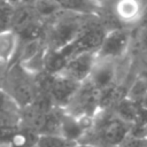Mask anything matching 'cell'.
Masks as SVG:
<instances>
[{
  "mask_svg": "<svg viewBox=\"0 0 147 147\" xmlns=\"http://www.w3.org/2000/svg\"><path fill=\"white\" fill-rule=\"evenodd\" d=\"M107 31L96 20H86L77 37L60 52L67 60L85 53H96Z\"/></svg>",
  "mask_w": 147,
  "mask_h": 147,
  "instance_id": "6da1fadb",
  "label": "cell"
},
{
  "mask_svg": "<svg viewBox=\"0 0 147 147\" xmlns=\"http://www.w3.org/2000/svg\"><path fill=\"white\" fill-rule=\"evenodd\" d=\"M99 101L100 91H98L88 80H86L79 86L78 91L63 110L74 117L83 115L95 116L100 110Z\"/></svg>",
  "mask_w": 147,
  "mask_h": 147,
  "instance_id": "7a4b0ae2",
  "label": "cell"
},
{
  "mask_svg": "<svg viewBox=\"0 0 147 147\" xmlns=\"http://www.w3.org/2000/svg\"><path fill=\"white\" fill-rule=\"evenodd\" d=\"M130 33L123 28L108 29L102 40L100 48L98 49L96 59L119 60L127 55L130 47Z\"/></svg>",
  "mask_w": 147,
  "mask_h": 147,
  "instance_id": "3957f363",
  "label": "cell"
},
{
  "mask_svg": "<svg viewBox=\"0 0 147 147\" xmlns=\"http://www.w3.org/2000/svg\"><path fill=\"white\" fill-rule=\"evenodd\" d=\"M95 61H96L95 53H85V54L76 55L68 60L64 69L59 75H62L78 84H83L90 78Z\"/></svg>",
  "mask_w": 147,
  "mask_h": 147,
  "instance_id": "277c9868",
  "label": "cell"
},
{
  "mask_svg": "<svg viewBox=\"0 0 147 147\" xmlns=\"http://www.w3.org/2000/svg\"><path fill=\"white\" fill-rule=\"evenodd\" d=\"M117 64L115 60L96 59L87 79L98 91H103L116 84Z\"/></svg>",
  "mask_w": 147,
  "mask_h": 147,
  "instance_id": "5b68a950",
  "label": "cell"
},
{
  "mask_svg": "<svg viewBox=\"0 0 147 147\" xmlns=\"http://www.w3.org/2000/svg\"><path fill=\"white\" fill-rule=\"evenodd\" d=\"M147 8V2L134 1V0H123L114 5L113 13L114 16L124 25L140 24L144 13Z\"/></svg>",
  "mask_w": 147,
  "mask_h": 147,
  "instance_id": "8992f818",
  "label": "cell"
},
{
  "mask_svg": "<svg viewBox=\"0 0 147 147\" xmlns=\"http://www.w3.org/2000/svg\"><path fill=\"white\" fill-rule=\"evenodd\" d=\"M20 38L15 31L7 29L0 31V62L5 65L9 64L18 49Z\"/></svg>",
  "mask_w": 147,
  "mask_h": 147,
  "instance_id": "52a82bcc",
  "label": "cell"
},
{
  "mask_svg": "<svg viewBox=\"0 0 147 147\" xmlns=\"http://www.w3.org/2000/svg\"><path fill=\"white\" fill-rule=\"evenodd\" d=\"M126 98L136 103H140L147 98V76L139 75L126 91Z\"/></svg>",
  "mask_w": 147,
  "mask_h": 147,
  "instance_id": "ba28073f",
  "label": "cell"
},
{
  "mask_svg": "<svg viewBox=\"0 0 147 147\" xmlns=\"http://www.w3.org/2000/svg\"><path fill=\"white\" fill-rule=\"evenodd\" d=\"M32 6L36 14L41 21L53 18L59 13L62 11L60 2H54V1H37V2H33Z\"/></svg>",
  "mask_w": 147,
  "mask_h": 147,
  "instance_id": "9c48e42d",
  "label": "cell"
},
{
  "mask_svg": "<svg viewBox=\"0 0 147 147\" xmlns=\"http://www.w3.org/2000/svg\"><path fill=\"white\" fill-rule=\"evenodd\" d=\"M45 47H46V44H45L44 39H34V40L25 41L23 44V46L21 47V49H20V54H18V57H17V63H22V62H25V61L30 60L31 57L37 55Z\"/></svg>",
  "mask_w": 147,
  "mask_h": 147,
  "instance_id": "30bf717a",
  "label": "cell"
},
{
  "mask_svg": "<svg viewBox=\"0 0 147 147\" xmlns=\"http://www.w3.org/2000/svg\"><path fill=\"white\" fill-rule=\"evenodd\" d=\"M77 145L60 134H40L37 140L38 147H74Z\"/></svg>",
  "mask_w": 147,
  "mask_h": 147,
  "instance_id": "8fae6325",
  "label": "cell"
},
{
  "mask_svg": "<svg viewBox=\"0 0 147 147\" xmlns=\"http://www.w3.org/2000/svg\"><path fill=\"white\" fill-rule=\"evenodd\" d=\"M7 67L6 65H2L0 67V87H2V84H3V80H5V77H6V74H7Z\"/></svg>",
  "mask_w": 147,
  "mask_h": 147,
  "instance_id": "7c38bea8",
  "label": "cell"
},
{
  "mask_svg": "<svg viewBox=\"0 0 147 147\" xmlns=\"http://www.w3.org/2000/svg\"><path fill=\"white\" fill-rule=\"evenodd\" d=\"M76 147H95V146H91V145H85V144H78Z\"/></svg>",
  "mask_w": 147,
  "mask_h": 147,
  "instance_id": "4fadbf2b",
  "label": "cell"
},
{
  "mask_svg": "<svg viewBox=\"0 0 147 147\" xmlns=\"http://www.w3.org/2000/svg\"><path fill=\"white\" fill-rule=\"evenodd\" d=\"M0 147H11L10 144H0Z\"/></svg>",
  "mask_w": 147,
  "mask_h": 147,
  "instance_id": "5bb4252c",
  "label": "cell"
},
{
  "mask_svg": "<svg viewBox=\"0 0 147 147\" xmlns=\"http://www.w3.org/2000/svg\"><path fill=\"white\" fill-rule=\"evenodd\" d=\"M30 147H38V146H37V144H36V145H33V146H30Z\"/></svg>",
  "mask_w": 147,
  "mask_h": 147,
  "instance_id": "9a60e30c",
  "label": "cell"
},
{
  "mask_svg": "<svg viewBox=\"0 0 147 147\" xmlns=\"http://www.w3.org/2000/svg\"><path fill=\"white\" fill-rule=\"evenodd\" d=\"M2 65H5V64H2V63L0 62V67H2ZM6 67H7V65H6Z\"/></svg>",
  "mask_w": 147,
  "mask_h": 147,
  "instance_id": "2e32d148",
  "label": "cell"
},
{
  "mask_svg": "<svg viewBox=\"0 0 147 147\" xmlns=\"http://www.w3.org/2000/svg\"><path fill=\"white\" fill-rule=\"evenodd\" d=\"M117 147H121V146H117Z\"/></svg>",
  "mask_w": 147,
  "mask_h": 147,
  "instance_id": "e0dca14e",
  "label": "cell"
},
{
  "mask_svg": "<svg viewBox=\"0 0 147 147\" xmlns=\"http://www.w3.org/2000/svg\"><path fill=\"white\" fill-rule=\"evenodd\" d=\"M74 147H76V146H74Z\"/></svg>",
  "mask_w": 147,
  "mask_h": 147,
  "instance_id": "ac0fdd59",
  "label": "cell"
}]
</instances>
